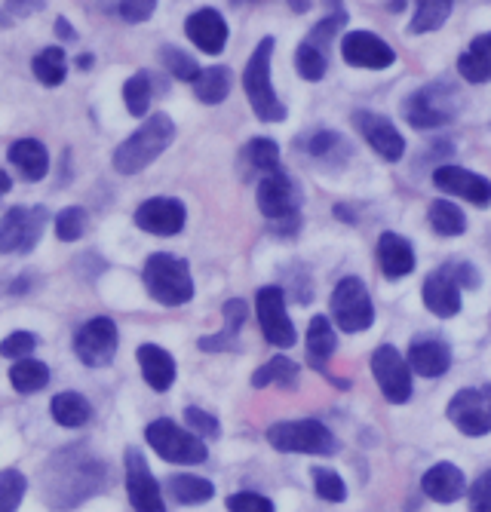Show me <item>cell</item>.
Returning a JSON list of instances; mask_svg holds the SVG:
<instances>
[{"mask_svg": "<svg viewBox=\"0 0 491 512\" xmlns=\"http://www.w3.org/2000/svg\"><path fill=\"white\" fill-rule=\"evenodd\" d=\"M108 463L86 445H71L56 451L40 473V497L50 509L65 512L108 488Z\"/></svg>", "mask_w": 491, "mask_h": 512, "instance_id": "6da1fadb", "label": "cell"}, {"mask_svg": "<svg viewBox=\"0 0 491 512\" xmlns=\"http://www.w3.org/2000/svg\"><path fill=\"white\" fill-rule=\"evenodd\" d=\"M274 37H261L255 53L246 62L243 71V89H246V99L255 111L258 120L264 123H283L286 120V105L280 102L274 80H271V59H274Z\"/></svg>", "mask_w": 491, "mask_h": 512, "instance_id": "7a4b0ae2", "label": "cell"}, {"mask_svg": "<svg viewBox=\"0 0 491 512\" xmlns=\"http://www.w3.org/2000/svg\"><path fill=\"white\" fill-rule=\"evenodd\" d=\"M175 138V123L169 114H154L148 117L136 132H132L126 142L114 151V169L120 175H139L148 169Z\"/></svg>", "mask_w": 491, "mask_h": 512, "instance_id": "3957f363", "label": "cell"}, {"mask_svg": "<svg viewBox=\"0 0 491 512\" xmlns=\"http://www.w3.org/2000/svg\"><path fill=\"white\" fill-rule=\"evenodd\" d=\"M258 209L277 237H295L301 230V194H298V184L283 169L261 178Z\"/></svg>", "mask_w": 491, "mask_h": 512, "instance_id": "277c9868", "label": "cell"}, {"mask_svg": "<svg viewBox=\"0 0 491 512\" xmlns=\"http://www.w3.org/2000/svg\"><path fill=\"white\" fill-rule=\"evenodd\" d=\"M461 111V89L452 80H433L406 99L403 114L415 129L449 126Z\"/></svg>", "mask_w": 491, "mask_h": 512, "instance_id": "5b68a950", "label": "cell"}, {"mask_svg": "<svg viewBox=\"0 0 491 512\" xmlns=\"http://www.w3.org/2000/svg\"><path fill=\"white\" fill-rule=\"evenodd\" d=\"M145 289L154 301H160L163 307H182L194 298V279H191V267L188 261L175 258L169 252H157L145 261L142 270Z\"/></svg>", "mask_w": 491, "mask_h": 512, "instance_id": "8992f818", "label": "cell"}, {"mask_svg": "<svg viewBox=\"0 0 491 512\" xmlns=\"http://www.w3.org/2000/svg\"><path fill=\"white\" fill-rule=\"evenodd\" d=\"M267 442L286 454L329 457L338 451V439L332 436V430L323 421H314V417H307V421H280L267 427Z\"/></svg>", "mask_w": 491, "mask_h": 512, "instance_id": "52a82bcc", "label": "cell"}, {"mask_svg": "<svg viewBox=\"0 0 491 512\" xmlns=\"http://www.w3.org/2000/svg\"><path fill=\"white\" fill-rule=\"evenodd\" d=\"M329 307H332L335 325L347 335L366 332V329H372V322H375V304H372L369 289H366V283L360 276L338 279Z\"/></svg>", "mask_w": 491, "mask_h": 512, "instance_id": "ba28073f", "label": "cell"}, {"mask_svg": "<svg viewBox=\"0 0 491 512\" xmlns=\"http://www.w3.org/2000/svg\"><path fill=\"white\" fill-rule=\"evenodd\" d=\"M145 439L169 463H185V467H191V463H203L209 457L206 442L200 436L182 430L175 421H169V417H160V421L148 424Z\"/></svg>", "mask_w": 491, "mask_h": 512, "instance_id": "9c48e42d", "label": "cell"}, {"mask_svg": "<svg viewBox=\"0 0 491 512\" xmlns=\"http://www.w3.org/2000/svg\"><path fill=\"white\" fill-rule=\"evenodd\" d=\"M50 212L43 206H16L0 218V252L28 255L47 230Z\"/></svg>", "mask_w": 491, "mask_h": 512, "instance_id": "30bf717a", "label": "cell"}, {"mask_svg": "<svg viewBox=\"0 0 491 512\" xmlns=\"http://www.w3.org/2000/svg\"><path fill=\"white\" fill-rule=\"evenodd\" d=\"M255 313H258V325H261V335L267 344L274 347H292L298 341L295 325L286 313V292L280 286H264L255 295Z\"/></svg>", "mask_w": 491, "mask_h": 512, "instance_id": "8fae6325", "label": "cell"}, {"mask_svg": "<svg viewBox=\"0 0 491 512\" xmlns=\"http://www.w3.org/2000/svg\"><path fill=\"white\" fill-rule=\"evenodd\" d=\"M449 421L464 433V436H485L491 433V384L485 387H467L458 390L445 408Z\"/></svg>", "mask_w": 491, "mask_h": 512, "instance_id": "7c38bea8", "label": "cell"}, {"mask_svg": "<svg viewBox=\"0 0 491 512\" xmlns=\"http://www.w3.org/2000/svg\"><path fill=\"white\" fill-rule=\"evenodd\" d=\"M74 353L89 368L111 365V359L117 356V325H114V319L96 316L86 325H80L77 335H74Z\"/></svg>", "mask_w": 491, "mask_h": 512, "instance_id": "4fadbf2b", "label": "cell"}, {"mask_svg": "<svg viewBox=\"0 0 491 512\" xmlns=\"http://www.w3.org/2000/svg\"><path fill=\"white\" fill-rule=\"evenodd\" d=\"M372 375H375V381H378L387 402L403 405V402L412 399V368H409V362L403 356H399L396 347L381 344L372 353Z\"/></svg>", "mask_w": 491, "mask_h": 512, "instance_id": "5bb4252c", "label": "cell"}, {"mask_svg": "<svg viewBox=\"0 0 491 512\" xmlns=\"http://www.w3.org/2000/svg\"><path fill=\"white\" fill-rule=\"evenodd\" d=\"M126 494L136 512H166L160 482L148 470V460L139 448H126Z\"/></svg>", "mask_w": 491, "mask_h": 512, "instance_id": "9a60e30c", "label": "cell"}, {"mask_svg": "<svg viewBox=\"0 0 491 512\" xmlns=\"http://www.w3.org/2000/svg\"><path fill=\"white\" fill-rule=\"evenodd\" d=\"M433 184L442 194H452L458 200H467L479 209H485L491 203V181L479 172H470L464 166H452V163H439L433 169Z\"/></svg>", "mask_w": 491, "mask_h": 512, "instance_id": "2e32d148", "label": "cell"}, {"mask_svg": "<svg viewBox=\"0 0 491 512\" xmlns=\"http://www.w3.org/2000/svg\"><path fill=\"white\" fill-rule=\"evenodd\" d=\"M139 230L145 234H154V237H175L185 230V221H188V209L182 200H172V197H154V200H145L136 215H132Z\"/></svg>", "mask_w": 491, "mask_h": 512, "instance_id": "e0dca14e", "label": "cell"}, {"mask_svg": "<svg viewBox=\"0 0 491 512\" xmlns=\"http://www.w3.org/2000/svg\"><path fill=\"white\" fill-rule=\"evenodd\" d=\"M341 56L347 65L353 68H369V71H381L390 68L396 62L393 46L378 37L375 31H350L341 40Z\"/></svg>", "mask_w": 491, "mask_h": 512, "instance_id": "ac0fdd59", "label": "cell"}, {"mask_svg": "<svg viewBox=\"0 0 491 512\" xmlns=\"http://www.w3.org/2000/svg\"><path fill=\"white\" fill-rule=\"evenodd\" d=\"M353 123L356 129L363 132V138L372 145V151L387 160V163H399L406 154V138L399 132L384 114H375V111H356L353 114Z\"/></svg>", "mask_w": 491, "mask_h": 512, "instance_id": "d6986e66", "label": "cell"}, {"mask_svg": "<svg viewBox=\"0 0 491 512\" xmlns=\"http://www.w3.org/2000/svg\"><path fill=\"white\" fill-rule=\"evenodd\" d=\"M185 34H188V40L197 46L200 53L218 56L228 46V34L231 31H228L225 16H221L218 10L203 7V10H197V13H191L185 19Z\"/></svg>", "mask_w": 491, "mask_h": 512, "instance_id": "ffe728a7", "label": "cell"}, {"mask_svg": "<svg viewBox=\"0 0 491 512\" xmlns=\"http://www.w3.org/2000/svg\"><path fill=\"white\" fill-rule=\"evenodd\" d=\"M421 298H424V307L442 319L449 316H458L461 313V289L458 283L449 276V270L439 267L433 273H427L424 279V289H421Z\"/></svg>", "mask_w": 491, "mask_h": 512, "instance_id": "44dd1931", "label": "cell"}, {"mask_svg": "<svg viewBox=\"0 0 491 512\" xmlns=\"http://www.w3.org/2000/svg\"><path fill=\"white\" fill-rule=\"evenodd\" d=\"M406 362L421 378H442L452 368V347L439 338H415Z\"/></svg>", "mask_w": 491, "mask_h": 512, "instance_id": "7402d4cb", "label": "cell"}, {"mask_svg": "<svg viewBox=\"0 0 491 512\" xmlns=\"http://www.w3.org/2000/svg\"><path fill=\"white\" fill-rule=\"evenodd\" d=\"M378 267L387 279H403L415 270V249L403 234L384 230L378 237Z\"/></svg>", "mask_w": 491, "mask_h": 512, "instance_id": "603a6c76", "label": "cell"}, {"mask_svg": "<svg viewBox=\"0 0 491 512\" xmlns=\"http://www.w3.org/2000/svg\"><path fill=\"white\" fill-rule=\"evenodd\" d=\"M421 491L436 503H455L467 494V479L455 463H436L421 479Z\"/></svg>", "mask_w": 491, "mask_h": 512, "instance_id": "cb8c5ba5", "label": "cell"}, {"mask_svg": "<svg viewBox=\"0 0 491 512\" xmlns=\"http://www.w3.org/2000/svg\"><path fill=\"white\" fill-rule=\"evenodd\" d=\"M7 160L13 169H19V175L25 181H40L50 172V154L37 138H19V142H13L7 148Z\"/></svg>", "mask_w": 491, "mask_h": 512, "instance_id": "d4e9b609", "label": "cell"}, {"mask_svg": "<svg viewBox=\"0 0 491 512\" xmlns=\"http://www.w3.org/2000/svg\"><path fill=\"white\" fill-rule=\"evenodd\" d=\"M139 365H142V378L148 381L151 390L166 393L175 384V359L157 344H142L139 347Z\"/></svg>", "mask_w": 491, "mask_h": 512, "instance_id": "484cf974", "label": "cell"}, {"mask_svg": "<svg viewBox=\"0 0 491 512\" xmlns=\"http://www.w3.org/2000/svg\"><path fill=\"white\" fill-rule=\"evenodd\" d=\"M458 74L467 83H488L491 80V31L476 34L467 50L458 56Z\"/></svg>", "mask_w": 491, "mask_h": 512, "instance_id": "4316f807", "label": "cell"}, {"mask_svg": "<svg viewBox=\"0 0 491 512\" xmlns=\"http://www.w3.org/2000/svg\"><path fill=\"white\" fill-rule=\"evenodd\" d=\"M221 313H225V329H221L218 335L200 338V350H206V353H218V350H231V347H234L240 329L246 325L249 307H246V301L231 298V301H225V310H221Z\"/></svg>", "mask_w": 491, "mask_h": 512, "instance_id": "83f0119b", "label": "cell"}, {"mask_svg": "<svg viewBox=\"0 0 491 512\" xmlns=\"http://www.w3.org/2000/svg\"><path fill=\"white\" fill-rule=\"evenodd\" d=\"M231 86H234V77H231V68L225 65H212V68H203L200 77L194 80V96L203 102V105H221L228 96H231Z\"/></svg>", "mask_w": 491, "mask_h": 512, "instance_id": "f1b7e54d", "label": "cell"}, {"mask_svg": "<svg viewBox=\"0 0 491 512\" xmlns=\"http://www.w3.org/2000/svg\"><path fill=\"white\" fill-rule=\"evenodd\" d=\"M335 353V329L329 316H314L307 325V362L317 371L329 362Z\"/></svg>", "mask_w": 491, "mask_h": 512, "instance_id": "f546056e", "label": "cell"}, {"mask_svg": "<svg viewBox=\"0 0 491 512\" xmlns=\"http://www.w3.org/2000/svg\"><path fill=\"white\" fill-rule=\"evenodd\" d=\"M304 148H307V154L310 157H317V160H323V163H329V166H341L353 151H350V142L344 135H338V132H332V129H320V132H314L304 142Z\"/></svg>", "mask_w": 491, "mask_h": 512, "instance_id": "4dcf8cb0", "label": "cell"}, {"mask_svg": "<svg viewBox=\"0 0 491 512\" xmlns=\"http://www.w3.org/2000/svg\"><path fill=\"white\" fill-rule=\"evenodd\" d=\"M50 411H53V421L68 430L89 424V417H93V405H89L80 393H56L50 402Z\"/></svg>", "mask_w": 491, "mask_h": 512, "instance_id": "1f68e13d", "label": "cell"}, {"mask_svg": "<svg viewBox=\"0 0 491 512\" xmlns=\"http://www.w3.org/2000/svg\"><path fill=\"white\" fill-rule=\"evenodd\" d=\"M166 488H169L172 500L182 503V506H197V503H206V500L215 497V485L209 479H200V476H191V473L169 476Z\"/></svg>", "mask_w": 491, "mask_h": 512, "instance_id": "d6a6232c", "label": "cell"}, {"mask_svg": "<svg viewBox=\"0 0 491 512\" xmlns=\"http://www.w3.org/2000/svg\"><path fill=\"white\" fill-rule=\"evenodd\" d=\"M10 384L13 390H19L22 396L40 393L50 384V368L40 359H19L16 365H10Z\"/></svg>", "mask_w": 491, "mask_h": 512, "instance_id": "836d02e7", "label": "cell"}, {"mask_svg": "<svg viewBox=\"0 0 491 512\" xmlns=\"http://www.w3.org/2000/svg\"><path fill=\"white\" fill-rule=\"evenodd\" d=\"M427 218L439 237H461L467 230V215L452 200H433L427 209Z\"/></svg>", "mask_w": 491, "mask_h": 512, "instance_id": "e575fe53", "label": "cell"}, {"mask_svg": "<svg viewBox=\"0 0 491 512\" xmlns=\"http://www.w3.org/2000/svg\"><path fill=\"white\" fill-rule=\"evenodd\" d=\"M271 384H277L283 390H292L298 384V365L292 359H286V356H274L271 362H264L252 375V387L261 390V387H271Z\"/></svg>", "mask_w": 491, "mask_h": 512, "instance_id": "d590c367", "label": "cell"}, {"mask_svg": "<svg viewBox=\"0 0 491 512\" xmlns=\"http://www.w3.org/2000/svg\"><path fill=\"white\" fill-rule=\"evenodd\" d=\"M154 99V83L148 71H136L123 83V105L132 117H145Z\"/></svg>", "mask_w": 491, "mask_h": 512, "instance_id": "8d00e7d4", "label": "cell"}, {"mask_svg": "<svg viewBox=\"0 0 491 512\" xmlns=\"http://www.w3.org/2000/svg\"><path fill=\"white\" fill-rule=\"evenodd\" d=\"M31 71L34 77L43 83V86H59L68 74V65H65V50L62 46H47V50H40L34 59H31Z\"/></svg>", "mask_w": 491, "mask_h": 512, "instance_id": "74e56055", "label": "cell"}, {"mask_svg": "<svg viewBox=\"0 0 491 512\" xmlns=\"http://www.w3.org/2000/svg\"><path fill=\"white\" fill-rule=\"evenodd\" d=\"M452 0H421L415 7V16H412V25H409V34H427V31H436L449 22L452 16Z\"/></svg>", "mask_w": 491, "mask_h": 512, "instance_id": "f35d334b", "label": "cell"}, {"mask_svg": "<svg viewBox=\"0 0 491 512\" xmlns=\"http://www.w3.org/2000/svg\"><path fill=\"white\" fill-rule=\"evenodd\" d=\"M246 160L252 169L271 175L280 169V145L274 142V138H252V142L246 145Z\"/></svg>", "mask_w": 491, "mask_h": 512, "instance_id": "ab89813d", "label": "cell"}, {"mask_svg": "<svg viewBox=\"0 0 491 512\" xmlns=\"http://www.w3.org/2000/svg\"><path fill=\"white\" fill-rule=\"evenodd\" d=\"M295 68H298V74H301L304 80L317 83V80L326 77L329 62H326V53H323V50H317V46H310V43L304 40V43L298 46V50H295Z\"/></svg>", "mask_w": 491, "mask_h": 512, "instance_id": "60d3db41", "label": "cell"}, {"mask_svg": "<svg viewBox=\"0 0 491 512\" xmlns=\"http://www.w3.org/2000/svg\"><path fill=\"white\" fill-rule=\"evenodd\" d=\"M160 65L175 80H188V83H194L200 77V71H203L185 50H178V46H163V50H160Z\"/></svg>", "mask_w": 491, "mask_h": 512, "instance_id": "b9f144b4", "label": "cell"}, {"mask_svg": "<svg viewBox=\"0 0 491 512\" xmlns=\"http://www.w3.org/2000/svg\"><path fill=\"white\" fill-rule=\"evenodd\" d=\"M25 488H28V479L19 470L10 467L0 473V512H16L22 506Z\"/></svg>", "mask_w": 491, "mask_h": 512, "instance_id": "7bdbcfd3", "label": "cell"}, {"mask_svg": "<svg viewBox=\"0 0 491 512\" xmlns=\"http://www.w3.org/2000/svg\"><path fill=\"white\" fill-rule=\"evenodd\" d=\"M86 209L80 206H68L56 215V237L62 243H77L83 234H86Z\"/></svg>", "mask_w": 491, "mask_h": 512, "instance_id": "ee69618b", "label": "cell"}, {"mask_svg": "<svg viewBox=\"0 0 491 512\" xmlns=\"http://www.w3.org/2000/svg\"><path fill=\"white\" fill-rule=\"evenodd\" d=\"M314 476V491L320 500H329V503H341L347 500V488H344V479L335 473V470H326V467H314L310 470Z\"/></svg>", "mask_w": 491, "mask_h": 512, "instance_id": "f6af8a7d", "label": "cell"}, {"mask_svg": "<svg viewBox=\"0 0 491 512\" xmlns=\"http://www.w3.org/2000/svg\"><path fill=\"white\" fill-rule=\"evenodd\" d=\"M344 22H347V10H344V7H332V16L320 19L314 28H310L307 43H310V46H317V50H323V46L344 28Z\"/></svg>", "mask_w": 491, "mask_h": 512, "instance_id": "bcb514c9", "label": "cell"}, {"mask_svg": "<svg viewBox=\"0 0 491 512\" xmlns=\"http://www.w3.org/2000/svg\"><path fill=\"white\" fill-rule=\"evenodd\" d=\"M185 424H188V427H191V433H194V436H200V439H218V436H221L218 417H215V414H209V411H203V408H197V405L185 408Z\"/></svg>", "mask_w": 491, "mask_h": 512, "instance_id": "7dc6e473", "label": "cell"}, {"mask_svg": "<svg viewBox=\"0 0 491 512\" xmlns=\"http://www.w3.org/2000/svg\"><path fill=\"white\" fill-rule=\"evenodd\" d=\"M37 347V335L31 332H13L7 335L4 341H0V356H7V359H28Z\"/></svg>", "mask_w": 491, "mask_h": 512, "instance_id": "c3c4849f", "label": "cell"}, {"mask_svg": "<svg viewBox=\"0 0 491 512\" xmlns=\"http://www.w3.org/2000/svg\"><path fill=\"white\" fill-rule=\"evenodd\" d=\"M228 509L231 512H277L274 503L255 494V491H240V494H231L228 497Z\"/></svg>", "mask_w": 491, "mask_h": 512, "instance_id": "681fc988", "label": "cell"}, {"mask_svg": "<svg viewBox=\"0 0 491 512\" xmlns=\"http://www.w3.org/2000/svg\"><path fill=\"white\" fill-rule=\"evenodd\" d=\"M445 270H449V276L458 283V289L476 292L479 283H482V276H479L476 264H470V261H449V264H445Z\"/></svg>", "mask_w": 491, "mask_h": 512, "instance_id": "f907efd6", "label": "cell"}, {"mask_svg": "<svg viewBox=\"0 0 491 512\" xmlns=\"http://www.w3.org/2000/svg\"><path fill=\"white\" fill-rule=\"evenodd\" d=\"M114 10H117V16H120L123 22H129V25H142V22H148V19L154 16L157 4H154V0H129V4H117Z\"/></svg>", "mask_w": 491, "mask_h": 512, "instance_id": "816d5d0a", "label": "cell"}, {"mask_svg": "<svg viewBox=\"0 0 491 512\" xmlns=\"http://www.w3.org/2000/svg\"><path fill=\"white\" fill-rule=\"evenodd\" d=\"M467 500H470V512H491V470L482 473V476L470 485Z\"/></svg>", "mask_w": 491, "mask_h": 512, "instance_id": "f5cc1de1", "label": "cell"}, {"mask_svg": "<svg viewBox=\"0 0 491 512\" xmlns=\"http://www.w3.org/2000/svg\"><path fill=\"white\" fill-rule=\"evenodd\" d=\"M53 31H56V37H59V40H65V43H74V40H77V31L71 28V22H68V19H56Z\"/></svg>", "mask_w": 491, "mask_h": 512, "instance_id": "db71d44e", "label": "cell"}, {"mask_svg": "<svg viewBox=\"0 0 491 512\" xmlns=\"http://www.w3.org/2000/svg\"><path fill=\"white\" fill-rule=\"evenodd\" d=\"M37 10H43V4H10L7 7V13H19V16H25V13H37Z\"/></svg>", "mask_w": 491, "mask_h": 512, "instance_id": "11a10c76", "label": "cell"}, {"mask_svg": "<svg viewBox=\"0 0 491 512\" xmlns=\"http://www.w3.org/2000/svg\"><path fill=\"white\" fill-rule=\"evenodd\" d=\"M74 65H77L80 71H89V68H93V65H96V56H93V53H80Z\"/></svg>", "mask_w": 491, "mask_h": 512, "instance_id": "9f6ffc18", "label": "cell"}, {"mask_svg": "<svg viewBox=\"0 0 491 512\" xmlns=\"http://www.w3.org/2000/svg\"><path fill=\"white\" fill-rule=\"evenodd\" d=\"M10 188H13V178H10V175H7L4 169H0V197H4V194H7Z\"/></svg>", "mask_w": 491, "mask_h": 512, "instance_id": "6f0895ef", "label": "cell"}, {"mask_svg": "<svg viewBox=\"0 0 491 512\" xmlns=\"http://www.w3.org/2000/svg\"><path fill=\"white\" fill-rule=\"evenodd\" d=\"M335 215H338L341 221H350V224L356 221V218H353V212H350V206H341V203L335 206Z\"/></svg>", "mask_w": 491, "mask_h": 512, "instance_id": "680465c9", "label": "cell"}, {"mask_svg": "<svg viewBox=\"0 0 491 512\" xmlns=\"http://www.w3.org/2000/svg\"><path fill=\"white\" fill-rule=\"evenodd\" d=\"M289 10H292V13H307L310 4H289Z\"/></svg>", "mask_w": 491, "mask_h": 512, "instance_id": "91938a15", "label": "cell"}, {"mask_svg": "<svg viewBox=\"0 0 491 512\" xmlns=\"http://www.w3.org/2000/svg\"><path fill=\"white\" fill-rule=\"evenodd\" d=\"M387 10H390V13H403V10H406V4H387Z\"/></svg>", "mask_w": 491, "mask_h": 512, "instance_id": "94428289", "label": "cell"}]
</instances>
